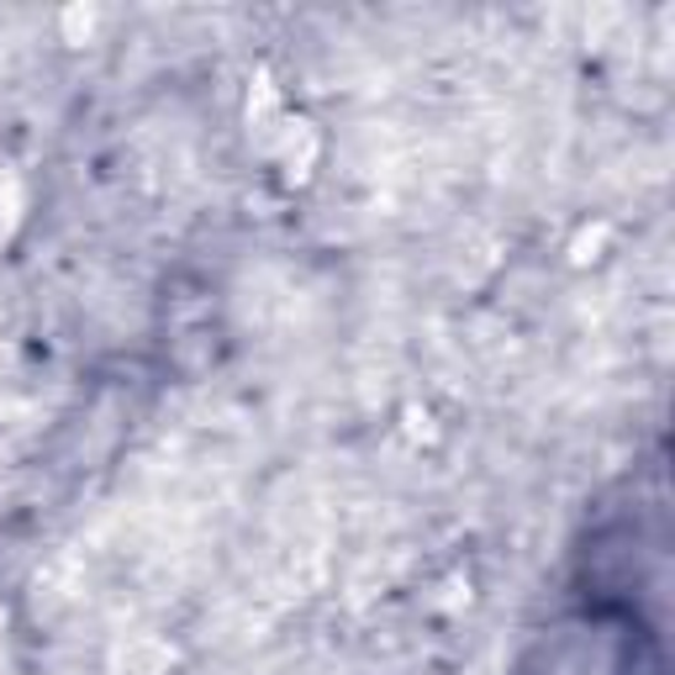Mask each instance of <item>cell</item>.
<instances>
[{
    "instance_id": "cell-1",
    "label": "cell",
    "mask_w": 675,
    "mask_h": 675,
    "mask_svg": "<svg viewBox=\"0 0 675 675\" xmlns=\"http://www.w3.org/2000/svg\"><path fill=\"white\" fill-rule=\"evenodd\" d=\"M169 660H174V650L159 644V639H127L117 650V671L121 675H164Z\"/></svg>"
},
{
    "instance_id": "cell-2",
    "label": "cell",
    "mask_w": 675,
    "mask_h": 675,
    "mask_svg": "<svg viewBox=\"0 0 675 675\" xmlns=\"http://www.w3.org/2000/svg\"><path fill=\"white\" fill-rule=\"evenodd\" d=\"M280 159L290 164V174L301 180L307 169H312L317 159V132H312V121H286L280 127Z\"/></svg>"
},
{
    "instance_id": "cell-3",
    "label": "cell",
    "mask_w": 675,
    "mask_h": 675,
    "mask_svg": "<svg viewBox=\"0 0 675 675\" xmlns=\"http://www.w3.org/2000/svg\"><path fill=\"white\" fill-rule=\"evenodd\" d=\"M275 111H280V96H275V85L259 74V85L248 96V121H275Z\"/></svg>"
},
{
    "instance_id": "cell-4",
    "label": "cell",
    "mask_w": 675,
    "mask_h": 675,
    "mask_svg": "<svg viewBox=\"0 0 675 675\" xmlns=\"http://www.w3.org/2000/svg\"><path fill=\"white\" fill-rule=\"evenodd\" d=\"M64 38H69V43H85V38H90V26H96V11H85V6H74V11H64Z\"/></svg>"
}]
</instances>
